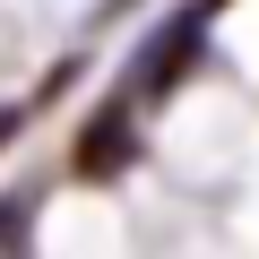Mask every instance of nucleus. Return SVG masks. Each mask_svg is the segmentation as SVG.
<instances>
[{
    "label": "nucleus",
    "instance_id": "obj_1",
    "mask_svg": "<svg viewBox=\"0 0 259 259\" xmlns=\"http://www.w3.org/2000/svg\"><path fill=\"white\" fill-rule=\"evenodd\" d=\"M199 52H207V0L182 9V18H164V26L139 44V95H173V87L199 69Z\"/></svg>",
    "mask_w": 259,
    "mask_h": 259
},
{
    "label": "nucleus",
    "instance_id": "obj_2",
    "mask_svg": "<svg viewBox=\"0 0 259 259\" xmlns=\"http://www.w3.org/2000/svg\"><path fill=\"white\" fill-rule=\"evenodd\" d=\"M130 156H139V139H130V112H121V104H104V112L87 121V139H78V173H87V182H104V173H121Z\"/></svg>",
    "mask_w": 259,
    "mask_h": 259
},
{
    "label": "nucleus",
    "instance_id": "obj_3",
    "mask_svg": "<svg viewBox=\"0 0 259 259\" xmlns=\"http://www.w3.org/2000/svg\"><path fill=\"white\" fill-rule=\"evenodd\" d=\"M26 225H35V190H9V199H0V250H18Z\"/></svg>",
    "mask_w": 259,
    "mask_h": 259
},
{
    "label": "nucleus",
    "instance_id": "obj_4",
    "mask_svg": "<svg viewBox=\"0 0 259 259\" xmlns=\"http://www.w3.org/2000/svg\"><path fill=\"white\" fill-rule=\"evenodd\" d=\"M9 139H18V112H0V147H9Z\"/></svg>",
    "mask_w": 259,
    "mask_h": 259
},
{
    "label": "nucleus",
    "instance_id": "obj_5",
    "mask_svg": "<svg viewBox=\"0 0 259 259\" xmlns=\"http://www.w3.org/2000/svg\"><path fill=\"white\" fill-rule=\"evenodd\" d=\"M104 9H121V0H104Z\"/></svg>",
    "mask_w": 259,
    "mask_h": 259
},
{
    "label": "nucleus",
    "instance_id": "obj_6",
    "mask_svg": "<svg viewBox=\"0 0 259 259\" xmlns=\"http://www.w3.org/2000/svg\"><path fill=\"white\" fill-rule=\"evenodd\" d=\"M207 9H225V0H207Z\"/></svg>",
    "mask_w": 259,
    "mask_h": 259
}]
</instances>
